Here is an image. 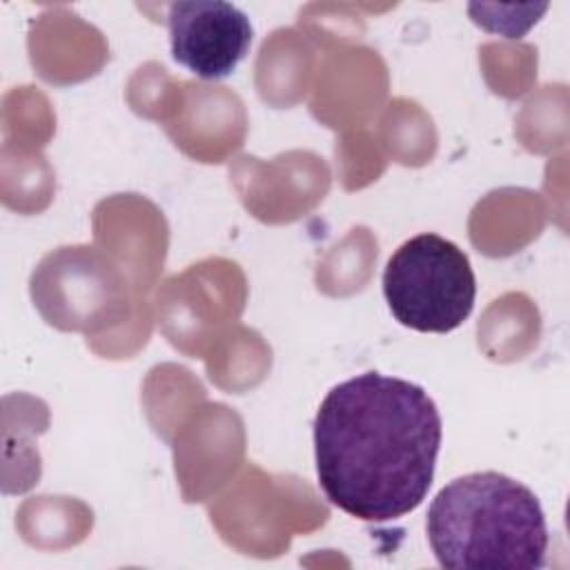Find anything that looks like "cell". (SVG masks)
<instances>
[{
	"mask_svg": "<svg viewBox=\"0 0 570 570\" xmlns=\"http://www.w3.org/2000/svg\"><path fill=\"white\" fill-rule=\"evenodd\" d=\"M441 414L405 379L363 372L334 385L314 419L318 485L332 505L363 521L416 510L434 479Z\"/></svg>",
	"mask_w": 570,
	"mask_h": 570,
	"instance_id": "obj_1",
	"label": "cell"
},
{
	"mask_svg": "<svg viewBox=\"0 0 570 570\" xmlns=\"http://www.w3.org/2000/svg\"><path fill=\"white\" fill-rule=\"evenodd\" d=\"M428 541L443 568L546 566L548 525L537 494L501 472H472L443 485L428 508Z\"/></svg>",
	"mask_w": 570,
	"mask_h": 570,
	"instance_id": "obj_2",
	"label": "cell"
},
{
	"mask_svg": "<svg viewBox=\"0 0 570 570\" xmlns=\"http://www.w3.org/2000/svg\"><path fill=\"white\" fill-rule=\"evenodd\" d=\"M383 294L401 325L445 334L472 314L476 281L459 245L425 232L390 256L383 269Z\"/></svg>",
	"mask_w": 570,
	"mask_h": 570,
	"instance_id": "obj_3",
	"label": "cell"
},
{
	"mask_svg": "<svg viewBox=\"0 0 570 570\" xmlns=\"http://www.w3.org/2000/svg\"><path fill=\"white\" fill-rule=\"evenodd\" d=\"M31 296L60 330L94 332L127 312V287L118 267L96 247H60L31 276Z\"/></svg>",
	"mask_w": 570,
	"mask_h": 570,
	"instance_id": "obj_4",
	"label": "cell"
},
{
	"mask_svg": "<svg viewBox=\"0 0 570 570\" xmlns=\"http://www.w3.org/2000/svg\"><path fill=\"white\" fill-rule=\"evenodd\" d=\"M167 29L174 60L203 80L227 78L254 36L247 13L223 0L171 2Z\"/></svg>",
	"mask_w": 570,
	"mask_h": 570,
	"instance_id": "obj_5",
	"label": "cell"
}]
</instances>
